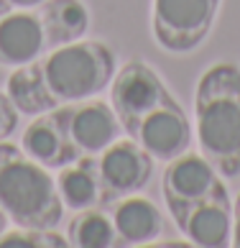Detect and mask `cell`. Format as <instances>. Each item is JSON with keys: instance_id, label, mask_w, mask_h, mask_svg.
<instances>
[{"instance_id": "2", "label": "cell", "mask_w": 240, "mask_h": 248, "mask_svg": "<svg viewBox=\"0 0 240 248\" xmlns=\"http://www.w3.org/2000/svg\"><path fill=\"white\" fill-rule=\"evenodd\" d=\"M197 141L202 156L223 177H240V67L212 64L195 93Z\"/></svg>"}, {"instance_id": "9", "label": "cell", "mask_w": 240, "mask_h": 248, "mask_svg": "<svg viewBox=\"0 0 240 248\" xmlns=\"http://www.w3.org/2000/svg\"><path fill=\"white\" fill-rule=\"evenodd\" d=\"M220 187H225L223 174L212 167L202 154L184 151L181 156L171 159L164 171V197L174 220L192 205L215 195Z\"/></svg>"}, {"instance_id": "6", "label": "cell", "mask_w": 240, "mask_h": 248, "mask_svg": "<svg viewBox=\"0 0 240 248\" xmlns=\"http://www.w3.org/2000/svg\"><path fill=\"white\" fill-rule=\"evenodd\" d=\"M123 131L138 146H143L153 159L161 161L177 159L192 146V123L171 93H166L159 103L149 108L143 115H138L135 121L125 123Z\"/></svg>"}, {"instance_id": "5", "label": "cell", "mask_w": 240, "mask_h": 248, "mask_svg": "<svg viewBox=\"0 0 240 248\" xmlns=\"http://www.w3.org/2000/svg\"><path fill=\"white\" fill-rule=\"evenodd\" d=\"M220 0H153L151 29L159 46L189 54L207 39L217 18Z\"/></svg>"}, {"instance_id": "18", "label": "cell", "mask_w": 240, "mask_h": 248, "mask_svg": "<svg viewBox=\"0 0 240 248\" xmlns=\"http://www.w3.org/2000/svg\"><path fill=\"white\" fill-rule=\"evenodd\" d=\"M44 3V0H0V16H8L13 11H23V8H33Z\"/></svg>"}, {"instance_id": "13", "label": "cell", "mask_w": 240, "mask_h": 248, "mask_svg": "<svg viewBox=\"0 0 240 248\" xmlns=\"http://www.w3.org/2000/svg\"><path fill=\"white\" fill-rule=\"evenodd\" d=\"M21 149L46 169H61V167H67V164L79 159L77 151L69 146L67 136H64L61 125L54 118L51 110L36 115V121L23 131Z\"/></svg>"}, {"instance_id": "19", "label": "cell", "mask_w": 240, "mask_h": 248, "mask_svg": "<svg viewBox=\"0 0 240 248\" xmlns=\"http://www.w3.org/2000/svg\"><path fill=\"white\" fill-rule=\"evenodd\" d=\"M233 243L240 248V195H238L235 210H233Z\"/></svg>"}, {"instance_id": "15", "label": "cell", "mask_w": 240, "mask_h": 248, "mask_svg": "<svg viewBox=\"0 0 240 248\" xmlns=\"http://www.w3.org/2000/svg\"><path fill=\"white\" fill-rule=\"evenodd\" d=\"M67 241H69V246H77V248H110V246H120L115 225H113V217L105 215L100 207L79 210V213L75 215V220L69 223Z\"/></svg>"}, {"instance_id": "1", "label": "cell", "mask_w": 240, "mask_h": 248, "mask_svg": "<svg viewBox=\"0 0 240 248\" xmlns=\"http://www.w3.org/2000/svg\"><path fill=\"white\" fill-rule=\"evenodd\" d=\"M115 77V54L103 41H72L33 59L5 82L21 115H41L100 95Z\"/></svg>"}, {"instance_id": "10", "label": "cell", "mask_w": 240, "mask_h": 248, "mask_svg": "<svg viewBox=\"0 0 240 248\" xmlns=\"http://www.w3.org/2000/svg\"><path fill=\"white\" fill-rule=\"evenodd\" d=\"M169 93L164 79L149 67L146 62H128L115 72L113 90H110V105H113L120 125L135 121L149 108H153L159 100Z\"/></svg>"}, {"instance_id": "8", "label": "cell", "mask_w": 240, "mask_h": 248, "mask_svg": "<svg viewBox=\"0 0 240 248\" xmlns=\"http://www.w3.org/2000/svg\"><path fill=\"white\" fill-rule=\"evenodd\" d=\"M51 113L59 121L64 136H67L72 149L77 151V156H97L113 141H118L120 131H123L113 105L95 97L61 105Z\"/></svg>"}, {"instance_id": "3", "label": "cell", "mask_w": 240, "mask_h": 248, "mask_svg": "<svg viewBox=\"0 0 240 248\" xmlns=\"http://www.w3.org/2000/svg\"><path fill=\"white\" fill-rule=\"evenodd\" d=\"M90 29V11L79 0H44L33 8L0 16V64L23 67Z\"/></svg>"}, {"instance_id": "16", "label": "cell", "mask_w": 240, "mask_h": 248, "mask_svg": "<svg viewBox=\"0 0 240 248\" xmlns=\"http://www.w3.org/2000/svg\"><path fill=\"white\" fill-rule=\"evenodd\" d=\"M69 241L59 233H54V228H21L13 233H0V246H31V248H59L67 246Z\"/></svg>"}, {"instance_id": "17", "label": "cell", "mask_w": 240, "mask_h": 248, "mask_svg": "<svg viewBox=\"0 0 240 248\" xmlns=\"http://www.w3.org/2000/svg\"><path fill=\"white\" fill-rule=\"evenodd\" d=\"M18 108L13 105V100L8 97V93H0V141H5L8 136L15 131L18 125Z\"/></svg>"}, {"instance_id": "12", "label": "cell", "mask_w": 240, "mask_h": 248, "mask_svg": "<svg viewBox=\"0 0 240 248\" xmlns=\"http://www.w3.org/2000/svg\"><path fill=\"white\" fill-rule=\"evenodd\" d=\"M113 225L118 233L120 246H143L151 243L161 235L164 231V217L161 210L156 207V202H151L143 195H128L123 200L113 202Z\"/></svg>"}, {"instance_id": "11", "label": "cell", "mask_w": 240, "mask_h": 248, "mask_svg": "<svg viewBox=\"0 0 240 248\" xmlns=\"http://www.w3.org/2000/svg\"><path fill=\"white\" fill-rule=\"evenodd\" d=\"M189 243L202 248H223L233 241V205L225 187L192 205L174 220Z\"/></svg>"}, {"instance_id": "4", "label": "cell", "mask_w": 240, "mask_h": 248, "mask_svg": "<svg viewBox=\"0 0 240 248\" xmlns=\"http://www.w3.org/2000/svg\"><path fill=\"white\" fill-rule=\"evenodd\" d=\"M0 210L18 228H57L64 215L49 169L5 141H0Z\"/></svg>"}, {"instance_id": "14", "label": "cell", "mask_w": 240, "mask_h": 248, "mask_svg": "<svg viewBox=\"0 0 240 248\" xmlns=\"http://www.w3.org/2000/svg\"><path fill=\"white\" fill-rule=\"evenodd\" d=\"M57 189L64 207L75 213L100 207V177L95 156H79L77 161L61 167L57 177Z\"/></svg>"}, {"instance_id": "20", "label": "cell", "mask_w": 240, "mask_h": 248, "mask_svg": "<svg viewBox=\"0 0 240 248\" xmlns=\"http://www.w3.org/2000/svg\"><path fill=\"white\" fill-rule=\"evenodd\" d=\"M5 225H8V217H5V213H3V210H0V233L5 231Z\"/></svg>"}, {"instance_id": "7", "label": "cell", "mask_w": 240, "mask_h": 248, "mask_svg": "<svg viewBox=\"0 0 240 248\" xmlns=\"http://www.w3.org/2000/svg\"><path fill=\"white\" fill-rule=\"evenodd\" d=\"M95 164L100 177V207H110L113 202L141 192L153 174V156L133 139L113 141L95 156Z\"/></svg>"}]
</instances>
